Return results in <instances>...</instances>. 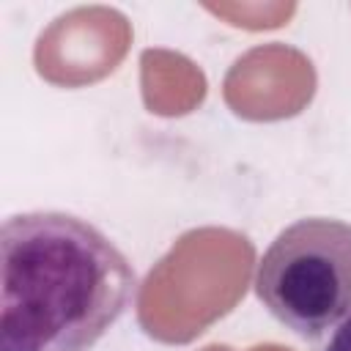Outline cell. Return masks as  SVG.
I'll return each mask as SVG.
<instances>
[{
    "instance_id": "obj_1",
    "label": "cell",
    "mask_w": 351,
    "mask_h": 351,
    "mask_svg": "<svg viewBox=\"0 0 351 351\" xmlns=\"http://www.w3.org/2000/svg\"><path fill=\"white\" fill-rule=\"evenodd\" d=\"M137 277L90 222L30 211L0 230V351H88L129 307Z\"/></svg>"
},
{
    "instance_id": "obj_2",
    "label": "cell",
    "mask_w": 351,
    "mask_h": 351,
    "mask_svg": "<svg viewBox=\"0 0 351 351\" xmlns=\"http://www.w3.org/2000/svg\"><path fill=\"white\" fill-rule=\"evenodd\" d=\"M255 293L302 337H321L351 318V225L307 217L269 244L258 261Z\"/></svg>"
},
{
    "instance_id": "obj_3",
    "label": "cell",
    "mask_w": 351,
    "mask_h": 351,
    "mask_svg": "<svg viewBox=\"0 0 351 351\" xmlns=\"http://www.w3.org/2000/svg\"><path fill=\"white\" fill-rule=\"evenodd\" d=\"M326 351H351V318H346V321L337 326V332L332 335Z\"/></svg>"
}]
</instances>
